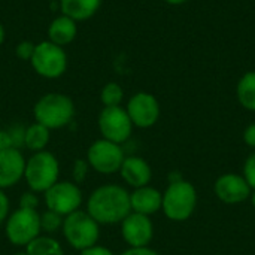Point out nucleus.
I'll use <instances>...</instances> for the list:
<instances>
[{"instance_id": "obj_1", "label": "nucleus", "mask_w": 255, "mask_h": 255, "mask_svg": "<svg viewBox=\"0 0 255 255\" xmlns=\"http://www.w3.org/2000/svg\"><path fill=\"white\" fill-rule=\"evenodd\" d=\"M87 208L97 224L123 223V220L131 214L130 194L120 185L108 184L91 193Z\"/></svg>"}, {"instance_id": "obj_2", "label": "nucleus", "mask_w": 255, "mask_h": 255, "mask_svg": "<svg viewBox=\"0 0 255 255\" xmlns=\"http://www.w3.org/2000/svg\"><path fill=\"white\" fill-rule=\"evenodd\" d=\"M197 206V191L194 185L185 179L170 182L163 193L161 209L164 215L175 221H187L196 211Z\"/></svg>"}, {"instance_id": "obj_3", "label": "nucleus", "mask_w": 255, "mask_h": 255, "mask_svg": "<svg viewBox=\"0 0 255 255\" xmlns=\"http://www.w3.org/2000/svg\"><path fill=\"white\" fill-rule=\"evenodd\" d=\"M36 123L49 130L67 126L75 115V105L72 99L61 93H48L42 96L33 109Z\"/></svg>"}, {"instance_id": "obj_4", "label": "nucleus", "mask_w": 255, "mask_h": 255, "mask_svg": "<svg viewBox=\"0 0 255 255\" xmlns=\"http://www.w3.org/2000/svg\"><path fill=\"white\" fill-rule=\"evenodd\" d=\"M58 172L57 158L48 151H39L25 163L24 178L33 191L45 193L57 182Z\"/></svg>"}, {"instance_id": "obj_5", "label": "nucleus", "mask_w": 255, "mask_h": 255, "mask_svg": "<svg viewBox=\"0 0 255 255\" xmlns=\"http://www.w3.org/2000/svg\"><path fill=\"white\" fill-rule=\"evenodd\" d=\"M30 64L39 76L55 79L67 70V54L63 46H58L49 40H42L36 43Z\"/></svg>"}, {"instance_id": "obj_6", "label": "nucleus", "mask_w": 255, "mask_h": 255, "mask_svg": "<svg viewBox=\"0 0 255 255\" xmlns=\"http://www.w3.org/2000/svg\"><path fill=\"white\" fill-rule=\"evenodd\" d=\"M61 227L66 241L79 251L96 245L99 239V224L88 212H72L63 220Z\"/></svg>"}, {"instance_id": "obj_7", "label": "nucleus", "mask_w": 255, "mask_h": 255, "mask_svg": "<svg viewBox=\"0 0 255 255\" xmlns=\"http://www.w3.org/2000/svg\"><path fill=\"white\" fill-rule=\"evenodd\" d=\"M40 230V215L33 208L19 206L6 223V236L16 247H27Z\"/></svg>"}, {"instance_id": "obj_8", "label": "nucleus", "mask_w": 255, "mask_h": 255, "mask_svg": "<svg viewBox=\"0 0 255 255\" xmlns=\"http://www.w3.org/2000/svg\"><path fill=\"white\" fill-rule=\"evenodd\" d=\"M99 128L103 139L120 145L131 136L133 123L124 108L108 106L99 115Z\"/></svg>"}, {"instance_id": "obj_9", "label": "nucleus", "mask_w": 255, "mask_h": 255, "mask_svg": "<svg viewBox=\"0 0 255 255\" xmlns=\"http://www.w3.org/2000/svg\"><path fill=\"white\" fill-rule=\"evenodd\" d=\"M124 158L126 155L123 148L118 143H114L106 139L96 140L88 148L87 154L90 166L102 175H111L118 172L123 166Z\"/></svg>"}, {"instance_id": "obj_10", "label": "nucleus", "mask_w": 255, "mask_h": 255, "mask_svg": "<svg viewBox=\"0 0 255 255\" xmlns=\"http://www.w3.org/2000/svg\"><path fill=\"white\" fill-rule=\"evenodd\" d=\"M45 203L48 211H52L58 215H70L76 212L82 203V194L76 184L63 181L55 182L51 188L45 191Z\"/></svg>"}, {"instance_id": "obj_11", "label": "nucleus", "mask_w": 255, "mask_h": 255, "mask_svg": "<svg viewBox=\"0 0 255 255\" xmlns=\"http://www.w3.org/2000/svg\"><path fill=\"white\" fill-rule=\"evenodd\" d=\"M133 126L139 128L152 127L160 118V105L158 100L145 91L136 93L127 103L126 108Z\"/></svg>"}, {"instance_id": "obj_12", "label": "nucleus", "mask_w": 255, "mask_h": 255, "mask_svg": "<svg viewBox=\"0 0 255 255\" xmlns=\"http://www.w3.org/2000/svg\"><path fill=\"white\" fill-rule=\"evenodd\" d=\"M121 233L130 248H142L148 247V244L151 242L154 236V226L149 217L133 212L123 220Z\"/></svg>"}, {"instance_id": "obj_13", "label": "nucleus", "mask_w": 255, "mask_h": 255, "mask_svg": "<svg viewBox=\"0 0 255 255\" xmlns=\"http://www.w3.org/2000/svg\"><path fill=\"white\" fill-rule=\"evenodd\" d=\"M214 191L221 202L227 205H238L248 200L253 190L245 181L244 175L224 173L215 181Z\"/></svg>"}, {"instance_id": "obj_14", "label": "nucleus", "mask_w": 255, "mask_h": 255, "mask_svg": "<svg viewBox=\"0 0 255 255\" xmlns=\"http://www.w3.org/2000/svg\"><path fill=\"white\" fill-rule=\"evenodd\" d=\"M24 157L15 146L0 149V190L15 185L24 176Z\"/></svg>"}, {"instance_id": "obj_15", "label": "nucleus", "mask_w": 255, "mask_h": 255, "mask_svg": "<svg viewBox=\"0 0 255 255\" xmlns=\"http://www.w3.org/2000/svg\"><path fill=\"white\" fill-rule=\"evenodd\" d=\"M120 172L123 179L134 188L148 185L152 176L149 164L140 157H126Z\"/></svg>"}, {"instance_id": "obj_16", "label": "nucleus", "mask_w": 255, "mask_h": 255, "mask_svg": "<svg viewBox=\"0 0 255 255\" xmlns=\"http://www.w3.org/2000/svg\"><path fill=\"white\" fill-rule=\"evenodd\" d=\"M161 202H163V194L149 185L136 188L130 194L131 211L146 217L158 212L161 209Z\"/></svg>"}, {"instance_id": "obj_17", "label": "nucleus", "mask_w": 255, "mask_h": 255, "mask_svg": "<svg viewBox=\"0 0 255 255\" xmlns=\"http://www.w3.org/2000/svg\"><path fill=\"white\" fill-rule=\"evenodd\" d=\"M76 34H78L76 21H73L72 18L63 13L55 16L48 27V40L58 46H66L72 43Z\"/></svg>"}, {"instance_id": "obj_18", "label": "nucleus", "mask_w": 255, "mask_h": 255, "mask_svg": "<svg viewBox=\"0 0 255 255\" xmlns=\"http://www.w3.org/2000/svg\"><path fill=\"white\" fill-rule=\"evenodd\" d=\"M103 0H60V10L73 21L90 19L100 9Z\"/></svg>"}, {"instance_id": "obj_19", "label": "nucleus", "mask_w": 255, "mask_h": 255, "mask_svg": "<svg viewBox=\"0 0 255 255\" xmlns=\"http://www.w3.org/2000/svg\"><path fill=\"white\" fill-rule=\"evenodd\" d=\"M239 103L248 109L255 112V72H247L238 82L236 88Z\"/></svg>"}, {"instance_id": "obj_20", "label": "nucleus", "mask_w": 255, "mask_h": 255, "mask_svg": "<svg viewBox=\"0 0 255 255\" xmlns=\"http://www.w3.org/2000/svg\"><path fill=\"white\" fill-rule=\"evenodd\" d=\"M49 142V128H46L45 126L34 123L30 127H27V130L24 131V143L28 149L31 151H45V146Z\"/></svg>"}, {"instance_id": "obj_21", "label": "nucleus", "mask_w": 255, "mask_h": 255, "mask_svg": "<svg viewBox=\"0 0 255 255\" xmlns=\"http://www.w3.org/2000/svg\"><path fill=\"white\" fill-rule=\"evenodd\" d=\"M27 255H63L60 244L51 238L37 236L25 247Z\"/></svg>"}, {"instance_id": "obj_22", "label": "nucleus", "mask_w": 255, "mask_h": 255, "mask_svg": "<svg viewBox=\"0 0 255 255\" xmlns=\"http://www.w3.org/2000/svg\"><path fill=\"white\" fill-rule=\"evenodd\" d=\"M124 97V91L121 88L120 84L117 82H108L100 93V99L102 103L105 105V108L108 106H120Z\"/></svg>"}, {"instance_id": "obj_23", "label": "nucleus", "mask_w": 255, "mask_h": 255, "mask_svg": "<svg viewBox=\"0 0 255 255\" xmlns=\"http://www.w3.org/2000/svg\"><path fill=\"white\" fill-rule=\"evenodd\" d=\"M61 226H63L61 215H58V214H55L52 211H48V212H45L40 217V229L45 230V232H48V233L57 232Z\"/></svg>"}, {"instance_id": "obj_24", "label": "nucleus", "mask_w": 255, "mask_h": 255, "mask_svg": "<svg viewBox=\"0 0 255 255\" xmlns=\"http://www.w3.org/2000/svg\"><path fill=\"white\" fill-rule=\"evenodd\" d=\"M34 46H36V43H33L30 40H21L15 48V54L19 60L30 61L33 57V52H34Z\"/></svg>"}, {"instance_id": "obj_25", "label": "nucleus", "mask_w": 255, "mask_h": 255, "mask_svg": "<svg viewBox=\"0 0 255 255\" xmlns=\"http://www.w3.org/2000/svg\"><path fill=\"white\" fill-rule=\"evenodd\" d=\"M244 178L251 187V190H255V151L245 160L244 164Z\"/></svg>"}, {"instance_id": "obj_26", "label": "nucleus", "mask_w": 255, "mask_h": 255, "mask_svg": "<svg viewBox=\"0 0 255 255\" xmlns=\"http://www.w3.org/2000/svg\"><path fill=\"white\" fill-rule=\"evenodd\" d=\"M87 176V163L84 160H76L73 166V178L76 182H82Z\"/></svg>"}, {"instance_id": "obj_27", "label": "nucleus", "mask_w": 255, "mask_h": 255, "mask_svg": "<svg viewBox=\"0 0 255 255\" xmlns=\"http://www.w3.org/2000/svg\"><path fill=\"white\" fill-rule=\"evenodd\" d=\"M81 255H114L111 250L105 248V247H97V245H93L87 250H82Z\"/></svg>"}, {"instance_id": "obj_28", "label": "nucleus", "mask_w": 255, "mask_h": 255, "mask_svg": "<svg viewBox=\"0 0 255 255\" xmlns=\"http://www.w3.org/2000/svg\"><path fill=\"white\" fill-rule=\"evenodd\" d=\"M244 142L251 146V148H255V123L250 124L245 131H244Z\"/></svg>"}, {"instance_id": "obj_29", "label": "nucleus", "mask_w": 255, "mask_h": 255, "mask_svg": "<svg viewBox=\"0 0 255 255\" xmlns=\"http://www.w3.org/2000/svg\"><path fill=\"white\" fill-rule=\"evenodd\" d=\"M7 212H9V200L6 194L0 190V224L6 220Z\"/></svg>"}, {"instance_id": "obj_30", "label": "nucleus", "mask_w": 255, "mask_h": 255, "mask_svg": "<svg viewBox=\"0 0 255 255\" xmlns=\"http://www.w3.org/2000/svg\"><path fill=\"white\" fill-rule=\"evenodd\" d=\"M121 255H158L154 250L148 248V247H142V248H130L127 251H124Z\"/></svg>"}, {"instance_id": "obj_31", "label": "nucleus", "mask_w": 255, "mask_h": 255, "mask_svg": "<svg viewBox=\"0 0 255 255\" xmlns=\"http://www.w3.org/2000/svg\"><path fill=\"white\" fill-rule=\"evenodd\" d=\"M37 205V199L33 196V194H22L21 197V206L22 208H36Z\"/></svg>"}, {"instance_id": "obj_32", "label": "nucleus", "mask_w": 255, "mask_h": 255, "mask_svg": "<svg viewBox=\"0 0 255 255\" xmlns=\"http://www.w3.org/2000/svg\"><path fill=\"white\" fill-rule=\"evenodd\" d=\"M166 3H169V4H184L185 1H188V0H164Z\"/></svg>"}, {"instance_id": "obj_33", "label": "nucleus", "mask_w": 255, "mask_h": 255, "mask_svg": "<svg viewBox=\"0 0 255 255\" xmlns=\"http://www.w3.org/2000/svg\"><path fill=\"white\" fill-rule=\"evenodd\" d=\"M4 37H6V33H4V28H3V25L0 24V45L4 42Z\"/></svg>"}, {"instance_id": "obj_34", "label": "nucleus", "mask_w": 255, "mask_h": 255, "mask_svg": "<svg viewBox=\"0 0 255 255\" xmlns=\"http://www.w3.org/2000/svg\"><path fill=\"white\" fill-rule=\"evenodd\" d=\"M250 200H251V205L255 208V190L251 191V196H250Z\"/></svg>"}, {"instance_id": "obj_35", "label": "nucleus", "mask_w": 255, "mask_h": 255, "mask_svg": "<svg viewBox=\"0 0 255 255\" xmlns=\"http://www.w3.org/2000/svg\"><path fill=\"white\" fill-rule=\"evenodd\" d=\"M18 255H27V254H18Z\"/></svg>"}]
</instances>
